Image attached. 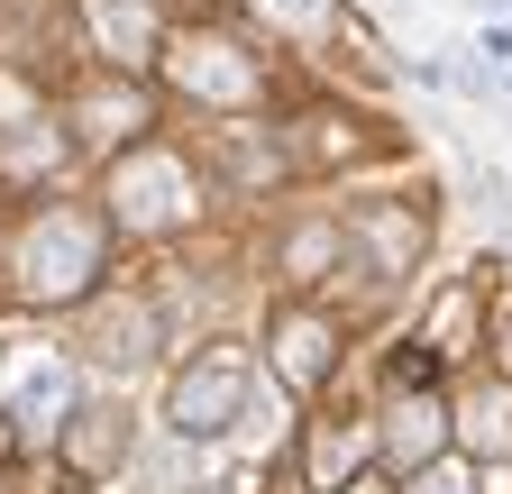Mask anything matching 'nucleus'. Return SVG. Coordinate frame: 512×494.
I'll list each match as a JSON object with an SVG mask.
<instances>
[{
    "label": "nucleus",
    "mask_w": 512,
    "mask_h": 494,
    "mask_svg": "<svg viewBox=\"0 0 512 494\" xmlns=\"http://www.w3.org/2000/svg\"><path fill=\"white\" fill-rule=\"evenodd\" d=\"M110 211L92 193H64V183H37V193L0 202V302L10 312H74V302L110 275Z\"/></svg>",
    "instance_id": "1"
},
{
    "label": "nucleus",
    "mask_w": 512,
    "mask_h": 494,
    "mask_svg": "<svg viewBox=\"0 0 512 494\" xmlns=\"http://www.w3.org/2000/svg\"><path fill=\"white\" fill-rule=\"evenodd\" d=\"M211 165L192 156L183 138H165V129H147L138 147H119L110 165H101V211H110V229H128V238H192L211 220Z\"/></svg>",
    "instance_id": "2"
},
{
    "label": "nucleus",
    "mask_w": 512,
    "mask_h": 494,
    "mask_svg": "<svg viewBox=\"0 0 512 494\" xmlns=\"http://www.w3.org/2000/svg\"><path fill=\"white\" fill-rule=\"evenodd\" d=\"M156 74H165L183 101L229 110V119H256V110L284 92L275 55L247 46V37H229L220 19H174V28H165V55H156Z\"/></svg>",
    "instance_id": "3"
},
{
    "label": "nucleus",
    "mask_w": 512,
    "mask_h": 494,
    "mask_svg": "<svg viewBox=\"0 0 512 494\" xmlns=\"http://www.w3.org/2000/svg\"><path fill=\"white\" fill-rule=\"evenodd\" d=\"M55 129H64V147L74 156H92V165H110L119 147H138L147 129H156V92H147V74H128V65H83L55 83Z\"/></svg>",
    "instance_id": "4"
},
{
    "label": "nucleus",
    "mask_w": 512,
    "mask_h": 494,
    "mask_svg": "<svg viewBox=\"0 0 512 494\" xmlns=\"http://www.w3.org/2000/svg\"><path fill=\"white\" fill-rule=\"evenodd\" d=\"M74 357L101 366V376H138V366H156V357H165V312H156V293L101 275V284L74 302Z\"/></svg>",
    "instance_id": "5"
},
{
    "label": "nucleus",
    "mask_w": 512,
    "mask_h": 494,
    "mask_svg": "<svg viewBox=\"0 0 512 494\" xmlns=\"http://www.w3.org/2000/svg\"><path fill=\"white\" fill-rule=\"evenodd\" d=\"M247 385H256V357L238 339H202L165 385V430L174 440H229L247 421Z\"/></svg>",
    "instance_id": "6"
},
{
    "label": "nucleus",
    "mask_w": 512,
    "mask_h": 494,
    "mask_svg": "<svg viewBox=\"0 0 512 494\" xmlns=\"http://www.w3.org/2000/svg\"><path fill=\"white\" fill-rule=\"evenodd\" d=\"M339 229H348V275H375V293H394V284L421 275L439 220H430L421 193H375V202H348Z\"/></svg>",
    "instance_id": "7"
},
{
    "label": "nucleus",
    "mask_w": 512,
    "mask_h": 494,
    "mask_svg": "<svg viewBox=\"0 0 512 494\" xmlns=\"http://www.w3.org/2000/svg\"><path fill=\"white\" fill-rule=\"evenodd\" d=\"M339 357H348V330H339V312L320 293H293L284 312L266 321V366H275L284 394H320L339 376Z\"/></svg>",
    "instance_id": "8"
},
{
    "label": "nucleus",
    "mask_w": 512,
    "mask_h": 494,
    "mask_svg": "<svg viewBox=\"0 0 512 494\" xmlns=\"http://www.w3.org/2000/svg\"><path fill=\"white\" fill-rule=\"evenodd\" d=\"M83 403V357L74 348H28L19 366H0V412L19 421V440L28 430H64Z\"/></svg>",
    "instance_id": "9"
},
{
    "label": "nucleus",
    "mask_w": 512,
    "mask_h": 494,
    "mask_svg": "<svg viewBox=\"0 0 512 494\" xmlns=\"http://www.w3.org/2000/svg\"><path fill=\"white\" fill-rule=\"evenodd\" d=\"M74 28H83L92 65L156 74V55H165V0H74Z\"/></svg>",
    "instance_id": "10"
},
{
    "label": "nucleus",
    "mask_w": 512,
    "mask_h": 494,
    "mask_svg": "<svg viewBox=\"0 0 512 494\" xmlns=\"http://www.w3.org/2000/svg\"><path fill=\"white\" fill-rule=\"evenodd\" d=\"M284 138H293V165L302 174H339V165H366L375 147H394V138H375L357 110H293Z\"/></svg>",
    "instance_id": "11"
},
{
    "label": "nucleus",
    "mask_w": 512,
    "mask_h": 494,
    "mask_svg": "<svg viewBox=\"0 0 512 494\" xmlns=\"http://www.w3.org/2000/svg\"><path fill=\"white\" fill-rule=\"evenodd\" d=\"M275 275H284L293 293H320L330 275H348V229H339V211H302V220L275 238Z\"/></svg>",
    "instance_id": "12"
},
{
    "label": "nucleus",
    "mask_w": 512,
    "mask_h": 494,
    "mask_svg": "<svg viewBox=\"0 0 512 494\" xmlns=\"http://www.w3.org/2000/svg\"><path fill=\"white\" fill-rule=\"evenodd\" d=\"M448 440H458L467 458H494V467L512 458V376H503V366L448 403Z\"/></svg>",
    "instance_id": "13"
},
{
    "label": "nucleus",
    "mask_w": 512,
    "mask_h": 494,
    "mask_svg": "<svg viewBox=\"0 0 512 494\" xmlns=\"http://www.w3.org/2000/svg\"><path fill=\"white\" fill-rule=\"evenodd\" d=\"M375 449H394L403 467H430L439 449H448V403L421 385V394H403L394 412H384V430H375Z\"/></svg>",
    "instance_id": "14"
},
{
    "label": "nucleus",
    "mask_w": 512,
    "mask_h": 494,
    "mask_svg": "<svg viewBox=\"0 0 512 494\" xmlns=\"http://www.w3.org/2000/svg\"><path fill=\"white\" fill-rule=\"evenodd\" d=\"M55 440H64V458H74L83 476H101V467L128 458V412H83V403H74V421H64Z\"/></svg>",
    "instance_id": "15"
},
{
    "label": "nucleus",
    "mask_w": 512,
    "mask_h": 494,
    "mask_svg": "<svg viewBox=\"0 0 512 494\" xmlns=\"http://www.w3.org/2000/svg\"><path fill=\"white\" fill-rule=\"evenodd\" d=\"M238 10L266 37H284V46H320V37L339 28V0H238Z\"/></svg>",
    "instance_id": "16"
},
{
    "label": "nucleus",
    "mask_w": 512,
    "mask_h": 494,
    "mask_svg": "<svg viewBox=\"0 0 512 494\" xmlns=\"http://www.w3.org/2000/svg\"><path fill=\"white\" fill-rule=\"evenodd\" d=\"M485 348H494V366L512 376V284H485Z\"/></svg>",
    "instance_id": "17"
},
{
    "label": "nucleus",
    "mask_w": 512,
    "mask_h": 494,
    "mask_svg": "<svg viewBox=\"0 0 512 494\" xmlns=\"http://www.w3.org/2000/svg\"><path fill=\"white\" fill-rule=\"evenodd\" d=\"M403 494H476V485H467V467H458V458H430V467H412V476H403Z\"/></svg>",
    "instance_id": "18"
},
{
    "label": "nucleus",
    "mask_w": 512,
    "mask_h": 494,
    "mask_svg": "<svg viewBox=\"0 0 512 494\" xmlns=\"http://www.w3.org/2000/svg\"><path fill=\"white\" fill-rule=\"evenodd\" d=\"M476 55H485L494 74H512V28H485V46H476Z\"/></svg>",
    "instance_id": "19"
},
{
    "label": "nucleus",
    "mask_w": 512,
    "mask_h": 494,
    "mask_svg": "<svg viewBox=\"0 0 512 494\" xmlns=\"http://www.w3.org/2000/svg\"><path fill=\"white\" fill-rule=\"evenodd\" d=\"M330 494H384V476H375V467H357V476H348V485H330Z\"/></svg>",
    "instance_id": "20"
},
{
    "label": "nucleus",
    "mask_w": 512,
    "mask_h": 494,
    "mask_svg": "<svg viewBox=\"0 0 512 494\" xmlns=\"http://www.w3.org/2000/svg\"><path fill=\"white\" fill-rule=\"evenodd\" d=\"M165 10H174V19H211L220 0H165Z\"/></svg>",
    "instance_id": "21"
}]
</instances>
